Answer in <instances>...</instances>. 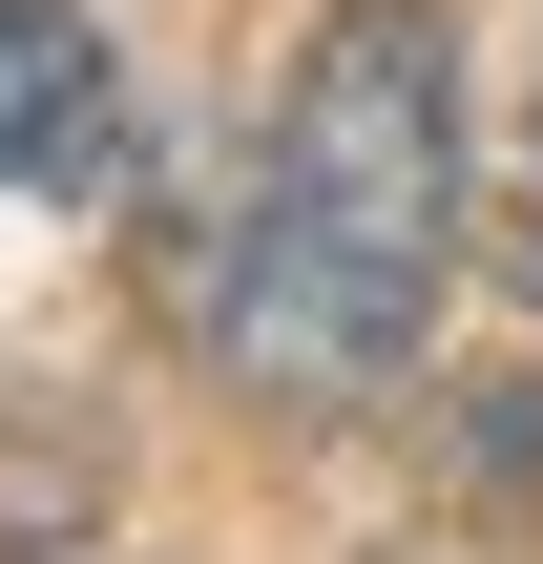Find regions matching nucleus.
I'll list each match as a JSON object with an SVG mask.
<instances>
[{
	"mask_svg": "<svg viewBox=\"0 0 543 564\" xmlns=\"http://www.w3.org/2000/svg\"><path fill=\"white\" fill-rule=\"evenodd\" d=\"M460 21L439 0H335L293 105H272V188L230 209L209 251V356L230 398H377L439 314V251H460Z\"/></svg>",
	"mask_w": 543,
	"mask_h": 564,
	"instance_id": "1",
	"label": "nucleus"
},
{
	"mask_svg": "<svg viewBox=\"0 0 543 564\" xmlns=\"http://www.w3.org/2000/svg\"><path fill=\"white\" fill-rule=\"evenodd\" d=\"M126 105H105V21L84 0H0V188H105Z\"/></svg>",
	"mask_w": 543,
	"mask_h": 564,
	"instance_id": "2",
	"label": "nucleus"
},
{
	"mask_svg": "<svg viewBox=\"0 0 543 564\" xmlns=\"http://www.w3.org/2000/svg\"><path fill=\"white\" fill-rule=\"evenodd\" d=\"M523 293H543V147H523Z\"/></svg>",
	"mask_w": 543,
	"mask_h": 564,
	"instance_id": "3",
	"label": "nucleus"
}]
</instances>
